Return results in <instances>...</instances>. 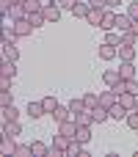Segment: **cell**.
Wrapping results in <instances>:
<instances>
[{
	"label": "cell",
	"instance_id": "6da1fadb",
	"mask_svg": "<svg viewBox=\"0 0 138 157\" xmlns=\"http://www.w3.org/2000/svg\"><path fill=\"white\" fill-rule=\"evenodd\" d=\"M11 30H14V36H17V39H25V36H30V33H33V25H30V19L25 17V19L11 22Z\"/></svg>",
	"mask_w": 138,
	"mask_h": 157
},
{
	"label": "cell",
	"instance_id": "7a4b0ae2",
	"mask_svg": "<svg viewBox=\"0 0 138 157\" xmlns=\"http://www.w3.org/2000/svg\"><path fill=\"white\" fill-rule=\"evenodd\" d=\"M41 11H44L47 22H58V19H61V11H64V8H61V6L53 0V3H44V8H41Z\"/></svg>",
	"mask_w": 138,
	"mask_h": 157
},
{
	"label": "cell",
	"instance_id": "3957f363",
	"mask_svg": "<svg viewBox=\"0 0 138 157\" xmlns=\"http://www.w3.org/2000/svg\"><path fill=\"white\" fill-rule=\"evenodd\" d=\"M100 58H102V61H113V58H119V47L102 41V44H100Z\"/></svg>",
	"mask_w": 138,
	"mask_h": 157
},
{
	"label": "cell",
	"instance_id": "277c9868",
	"mask_svg": "<svg viewBox=\"0 0 138 157\" xmlns=\"http://www.w3.org/2000/svg\"><path fill=\"white\" fill-rule=\"evenodd\" d=\"M133 22H136V19H133L127 11H124V14H116V30H119V33H127V30L133 28Z\"/></svg>",
	"mask_w": 138,
	"mask_h": 157
},
{
	"label": "cell",
	"instance_id": "5b68a950",
	"mask_svg": "<svg viewBox=\"0 0 138 157\" xmlns=\"http://www.w3.org/2000/svg\"><path fill=\"white\" fill-rule=\"evenodd\" d=\"M3 58H6V61H14V63H17V58H19L17 41H3Z\"/></svg>",
	"mask_w": 138,
	"mask_h": 157
},
{
	"label": "cell",
	"instance_id": "8992f818",
	"mask_svg": "<svg viewBox=\"0 0 138 157\" xmlns=\"http://www.w3.org/2000/svg\"><path fill=\"white\" fill-rule=\"evenodd\" d=\"M102 80H105L108 88H113V86L122 83V75H119V69H105V72H102Z\"/></svg>",
	"mask_w": 138,
	"mask_h": 157
},
{
	"label": "cell",
	"instance_id": "52a82bcc",
	"mask_svg": "<svg viewBox=\"0 0 138 157\" xmlns=\"http://www.w3.org/2000/svg\"><path fill=\"white\" fill-rule=\"evenodd\" d=\"M50 116L55 119V124H61V121H69V119H72V110H69V105H66V108H64V105H58Z\"/></svg>",
	"mask_w": 138,
	"mask_h": 157
},
{
	"label": "cell",
	"instance_id": "ba28073f",
	"mask_svg": "<svg viewBox=\"0 0 138 157\" xmlns=\"http://www.w3.org/2000/svg\"><path fill=\"white\" fill-rule=\"evenodd\" d=\"M72 119H75V124H77V127H91V124H94L91 110H80V113H75Z\"/></svg>",
	"mask_w": 138,
	"mask_h": 157
},
{
	"label": "cell",
	"instance_id": "9c48e42d",
	"mask_svg": "<svg viewBox=\"0 0 138 157\" xmlns=\"http://www.w3.org/2000/svg\"><path fill=\"white\" fill-rule=\"evenodd\" d=\"M0 149H3V155H14V149H17V144H14V135L3 132V135H0Z\"/></svg>",
	"mask_w": 138,
	"mask_h": 157
},
{
	"label": "cell",
	"instance_id": "30bf717a",
	"mask_svg": "<svg viewBox=\"0 0 138 157\" xmlns=\"http://www.w3.org/2000/svg\"><path fill=\"white\" fill-rule=\"evenodd\" d=\"M119 75H122V80H133V77H136V63H133V61H122Z\"/></svg>",
	"mask_w": 138,
	"mask_h": 157
},
{
	"label": "cell",
	"instance_id": "8fae6325",
	"mask_svg": "<svg viewBox=\"0 0 138 157\" xmlns=\"http://www.w3.org/2000/svg\"><path fill=\"white\" fill-rule=\"evenodd\" d=\"M91 116H94V124H102V121H108V119H111V110H108L105 105H97V108L91 110Z\"/></svg>",
	"mask_w": 138,
	"mask_h": 157
},
{
	"label": "cell",
	"instance_id": "7c38bea8",
	"mask_svg": "<svg viewBox=\"0 0 138 157\" xmlns=\"http://www.w3.org/2000/svg\"><path fill=\"white\" fill-rule=\"evenodd\" d=\"M58 132H61V135H66V138H75V132H77V124H75V119H69V121H61V124H58Z\"/></svg>",
	"mask_w": 138,
	"mask_h": 157
},
{
	"label": "cell",
	"instance_id": "4fadbf2b",
	"mask_svg": "<svg viewBox=\"0 0 138 157\" xmlns=\"http://www.w3.org/2000/svg\"><path fill=\"white\" fill-rule=\"evenodd\" d=\"M102 17H105V8H91L86 19H89V25H94V28H100V25H102Z\"/></svg>",
	"mask_w": 138,
	"mask_h": 157
},
{
	"label": "cell",
	"instance_id": "5bb4252c",
	"mask_svg": "<svg viewBox=\"0 0 138 157\" xmlns=\"http://www.w3.org/2000/svg\"><path fill=\"white\" fill-rule=\"evenodd\" d=\"M100 30H116V14H113V11H108V8H105V17H102Z\"/></svg>",
	"mask_w": 138,
	"mask_h": 157
},
{
	"label": "cell",
	"instance_id": "9a60e30c",
	"mask_svg": "<svg viewBox=\"0 0 138 157\" xmlns=\"http://www.w3.org/2000/svg\"><path fill=\"white\" fill-rule=\"evenodd\" d=\"M119 58L136 63V47H130V44H119Z\"/></svg>",
	"mask_w": 138,
	"mask_h": 157
},
{
	"label": "cell",
	"instance_id": "2e32d148",
	"mask_svg": "<svg viewBox=\"0 0 138 157\" xmlns=\"http://www.w3.org/2000/svg\"><path fill=\"white\" fill-rule=\"evenodd\" d=\"M116 102H119V97L113 94V88H108V91H102V94H100V105L111 108V105H116Z\"/></svg>",
	"mask_w": 138,
	"mask_h": 157
},
{
	"label": "cell",
	"instance_id": "e0dca14e",
	"mask_svg": "<svg viewBox=\"0 0 138 157\" xmlns=\"http://www.w3.org/2000/svg\"><path fill=\"white\" fill-rule=\"evenodd\" d=\"M108 110H111V119H119V121H122V119H127V113H130V110H127V108H124L122 102H116V105H111Z\"/></svg>",
	"mask_w": 138,
	"mask_h": 157
},
{
	"label": "cell",
	"instance_id": "ac0fdd59",
	"mask_svg": "<svg viewBox=\"0 0 138 157\" xmlns=\"http://www.w3.org/2000/svg\"><path fill=\"white\" fill-rule=\"evenodd\" d=\"M44 113H47V110H44V105L30 99V105H28V116H30V119H39V116H44Z\"/></svg>",
	"mask_w": 138,
	"mask_h": 157
},
{
	"label": "cell",
	"instance_id": "d6986e66",
	"mask_svg": "<svg viewBox=\"0 0 138 157\" xmlns=\"http://www.w3.org/2000/svg\"><path fill=\"white\" fill-rule=\"evenodd\" d=\"M136 94H130V91H122V94H119V102H122V105H124V108H127V110H133V108H136Z\"/></svg>",
	"mask_w": 138,
	"mask_h": 157
},
{
	"label": "cell",
	"instance_id": "ffe728a7",
	"mask_svg": "<svg viewBox=\"0 0 138 157\" xmlns=\"http://www.w3.org/2000/svg\"><path fill=\"white\" fill-rule=\"evenodd\" d=\"M66 157H83V144L72 138V144L66 146Z\"/></svg>",
	"mask_w": 138,
	"mask_h": 157
},
{
	"label": "cell",
	"instance_id": "44dd1931",
	"mask_svg": "<svg viewBox=\"0 0 138 157\" xmlns=\"http://www.w3.org/2000/svg\"><path fill=\"white\" fill-rule=\"evenodd\" d=\"M89 11H91V6H89V3H77V6L72 8L75 19H86V17H89Z\"/></svg>",
	"mask_w": 138,
	"mask_h": 157
},
{
	"label": "cell",
	"instance_id": "7402d4cb",
	"mask_svg": "<svg viewBox=\"0 0 138 157\" xmlns=\"http://www.w3.org/2000/svg\"><path fill=\"white\" fill-rule=\"evenodd\" d=\"M69 110H72V116H75V113H80V110H89V108H86V99H83V97L69 99Z\"/></svg>",
	"mask_w": 138,
	"mask_h": 157
},
{
	"label": "cell",
	"instance_id": "603a6c76",
	"mask_svg": "<svg viewBox=\"0 0 138 157\" xmlns=\"http://www.w3.org/2000/svg\"><path fill=\"white\" fill-rule=\"evenodd\" d=\"M17 119H19V110H17L14 105L3 108V124H8V121H17Z\"/></svg>",
	"mask_w": 138,
	"mask_h": 157
},
{
	"label": "cell",
	"instance_id": "cb8c5ba5",
	"mask_svg": "<svg viewBox=\"0 0 138 157\" xmlns=\"http://www.w3.org/2000/svg\"><path fill=\"white\" fill-rule=\"evenodd\" d=\"M30 149H33V157H47V155H50V146H44L41 141H33Z\"/></svg>",
	"mask_w": 138,
	"mask_h": 157
},
{
	"label": "cell",
	"instance_id": "d4e9b609",
	"mask_svg": "<svg viewBox=\"0 0 138 157\" xmlns=\"http://www.w3.org/2000/svg\"><path fill=\"white\" fill-rule=\"evenodd\" d=\"M28 19H30V25H33V28H41V25H47V17H44V11L28 14Z\"/></svg>",
	"mask_w": 138,
	"mask_h": 157
},
{
	"label": "cell",
	"instance_id": "484cf974",
	"mask_svg": "<svg viewBox=\"0 0 138 157\" xmlns=\"http://www.w3.org/2000/svg\"><path fill=\"white\" fill-rule=\"evenodd\" d=\"M0 75H3V77H14V75H17V63H14V61H3Z\"/></svg>",
	"mask_w": 138,
	"mask_h": 157
},
{
	"label": "cell",
	"instance_id": "4316f807",
	"mask_svg": "<svg viewBox=\"0 0 138 157\" xmlns=\"http://www.w3.org/2000/svg\"><path fill=\"white\" fill-rule=\"evenodd\" d=\"M75 141H80V144H89V141H91V127H77V132H75Z\"/></svg>",
	"mask_w": 138,
	"mask_h": 157
},
{
	"label": "cell",
	"instance_id": "83f0119b",
	"mask_svg": "<svg viewBox=\"0 0 138 157\" xmlns=\"http://www.w3.org/2000/svg\"><path fill=\"white\" fill-rule=\"evenodd\" d=\"M22 6H25V11H28V14H36V11H41V8H44V3H41V0H25Z\"/></svg>",
	"mask_w": 138,
	"mask_h": 157
},
{
	"label": "cell",
	"instance_id": "f1b7e54d",
	"mask_svg": "<svg viewBox=\"0 0 138 157\" xmlns=\"http://www.w3.org/2000/svg\"><path fill=\"white\" fill-rule=\"evenodd\" d=\"M69 144H72V138H66V135H61V132L53 138V146H58V149H64V152H66V146H69Z\"/></svg>",
	"mask_w": 138,
	"mask_h": 157
},
{
	"label": "cell",
	"instance_id": "f546056e",
	"mask_svg": "<svg viewBox=\"0 0 138 157\" xmlns=\"http://www.w3.org/2000/svg\"><path fill=\"white\" fill-rule=\"evenodd\" d=\"M105 41L119 47V44H122V33H116V30H105Z\"/></svg>",
	"mask_w": 138,
	"mask_h": 157
},
{
	"label": "cell",
	"instance_id": "4dcf8cb0",
	"mask_svg": "<svg viewBox=\"0 0 138 157\" xmlns=\"http://www.w3.org/2000/svg\"><path fill=\"white\" fill-rule=\"evenodd\" d=\"M3 132H8V135H19L22 127H19V121H8V124H3Z\"/></svg>",
	"mask_w": 138,
	"mask_h": 157
},
{
	"label": "cell",
	"instance_id": "1f68e13d",
	"mask_svg": "<svg viewBox=\"0 0 138 157\" xmlns=\"http://www.w3.org/2000/svg\"><path fill=\"white\" fill-rule=\"evenodd\" d=\"M30 155H33V149H30V146H25V144H17L14 157H30Z\"/></svg>",
	"mask_w": 138,
	"mask_h": 157
},
{
	"label": "cell",
	"instance_id": "d6a6232c",
	"mask_svg": "<svg viewBox=\"0 0 138 157\" xmlns=\"http://www.w3.org/2000/svg\"><path fill=\"white\" fill-rule=\"evenodd\" d=\"M83 99H86V108H89V110H94V108L100 105V94H86Z\"/></svg>",
	"mask_w": 138,
	"mask_h": 157
},
{
	"label": "cell",
	"instance_id": "836d02e7",
	"mask_svg": "<svg viewBox=\"0 0 138 157\" xmlns=\"http://www.w3.org/2000/svg\"><path fill=\"white\" fill-rule=\"evenodd\" d=\"M41 105H44V110H47V113H53V110L58 108V99H55V97H44V99H41Z\"/></svg>",
	"mask_w": 138,
	"mask_h": 157
},
{
	"label": "cell",
	"instance_id": "e575fe53",
	"mask_svg": "<svg viewBox=\"0 0 138 157\" xmlns=\"http://www.w3.org/2000/svg\"><path fill=\"white\" fill-rule=\"evenodd\" d=\"M124 121H127V127H130V130H136V132H138V113H136V110H130Z\"/></svg>",
	"mask_w": 138,
	"mask_h": 157
},
{
	"label": "cell",
	"instance_id": "d590c367",
	"mask_svg": "<svg viewBox=\"0 0 138 157\" xmlns=\"http://www.w3.org/2000/svg\"><path fill=\"white\" fill-rule=\"evenodd\" d=\"M136 41H138V36L133 33V30H127V33H122V44H130V47H136Z\"/></svg>",
	"mask_w": 138,
	"mask_h": 157
},
{
	"label": "cell",
	"instance_id": "8d00e7d4",
	"mask_svg": "<svg viewBox=\"0 0 138 157\" xmlns=\"http://www.w3.org/2000/svg\"><path fill=\"white\" fill-rule=\"evenodd\" d=\"M0 105H3V108L14 105V97H11V91H0Z\"/></svg>",
	"mask_w": 138,
	"mask_h": 157
},
{
	"label": "cell",
	"instance_id": "74e56055",
	"mask_svg": "<svg viewBox=\"0 0 138 157\" xmlns=\"http://www.w3.org/2000/svg\"><path fill=\"white\" fill-rule=\"evenodd\" d=\"M124 91H130V94H136L138 97V80L133 77V80H124Z\"/></svg>",
	"mask_w": 138,
	"mask_h": 157
},
{
	"label": "cell",
	"instance_id": "f35d334b",
	"mask_svg": "<svg viewBox=\"0 0 138 157\" xmlns=\"http://www.w3.org/2000/svg\"><path fill=\"white\" fill-rule=\"evenodd\" d=\"M55 3H58V6H61L64 11H72V8L77 6V0H55Z\"/></svg>",
	"mask_w": 138,
	"mask_h": 157
},
{
	"label": "cell",
	"instance_id": "ab89813d",
	"mask_svg": "<svg viewBox=\"0 0 138 157\" xmlns=\"http://www.w3.org/2000/svg\"><path fill=\"white\" fill-rule=\"evenodd\" d=\"M11 80H14V77H3V75H0V91H11Z\"/></svg>",
	"mask_w": 138,
	"mask_h": 157
},
{
	"label": "cell",
	"instance_id": "60d3db41",
	"mask_svg": "<svg viewBox=\"0 0 138 157\" xmlns=\"http://www.w3.org/2000/svg\"><path fill=\"white\" fill-rule=\"evenodd\" d=\"M91 8H108V0H89Z\"/></svg>",
	"mask_w": 138,
	"mask_h": 157
},
{
	"label": "cell",
	"instance_id": "b9f144b4",
	"mask_svg": "<svg viewBox=\"0 0 138 157\" xmlns=\"http://www.w3.org/2000/svg\"><path fill=\"white\" fill-rule=\"evenodd\" d=\"M127 14H130L133 19H138V0H136V3H130V8H127Z\"/></svg>",
	"mask_w": 138,
	"mask_h": 157
},
{
	"label": "cell",
	"instance_id": "7bdbcfd3",
	"mask_svg": "<svg viewBox=\"0 0 138 157\" xmlns=\"http://www.w3.org/2000/svg\"><path fill=\"white\" fill-rule=\"evenodd\" d=\"M130 30H133V33H136V36H138V19H136V22H133V28H130Z\"/></svg>",
	"mask_w": 138,
	"mask_h": 157
},
{
	"label": "cell",
	"instance_id": "ee69618b",
	"mask_svg": "<svg viewBox=\"0 0 138 157\" xmlns=\"http://www.w3.org/2000/svg\"><path fill=\"white\" fill-rule=\"evenodd\" d=\"M119 3H122V0H108V8H111V6H119Z\"/></svg>",
	"mask_w": 138,
	"mask_h": 157
},
{
	"label": "cell",
	"instance_id": "f6af8a7d",
	"mask_svg": "<svg viewBox=\"0 0 138 157\" xmlns=\"http://www.w3.org/2000/svg\"><path fill=\"white\" fill-rule=\"evenodd\" d=\"M133 110H136V113H138V99H136V108H133Z\"/></svg>",
	"mask_w": 138,
	"mask_h": 157
},
{
	"label": "cell",
	"instance_id": "bcb514c9",
	"mask_svg": "<svg viewBox=\"0 0 138 157\" xmlns=\"http://www.w3.org/2000/svg\"><path fill=\"white\" fill-rule=\"evenodd\" d=\"M11 3H25V0H11Z\"/></svg>",
	"mask_w": 138,
	"mask_h": 157
}]
</instances>
